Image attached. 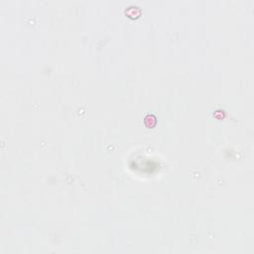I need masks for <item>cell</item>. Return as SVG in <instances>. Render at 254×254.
Returning <instances> with one entry per match:
<instances>
[{"label": "cell", "mask_w": 254, "mask_h": 254, "mask_svg": "<svg viewBox=\"0 0 254 254\" xmlns=\"http://www.w3.org/2000/svg\"><path fill=\"white\" fill-rule=\"evenodd\" d=\"M146 126H148L149 128H152L153 126H155L156 124V117L152 114H148L147 116L145 117V120H144Z\"/></svg>", "instance_id": "obj_1"}]
</instances>
